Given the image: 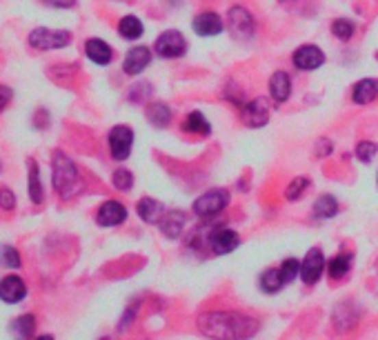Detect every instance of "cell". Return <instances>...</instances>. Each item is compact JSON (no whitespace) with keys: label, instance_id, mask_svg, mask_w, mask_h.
I'll return each mask as SVG.
<instances>
[{"label":"cell","instance_id":"6da1fadb","mask_svg":"<svg viewBox=\"0 0 378 340\" xmlns=\"http://www.w3.org/2000/svg\"><path fill=\"white\" fill-rule=\"evenodd\" d=\"M196 325L198 332L212 340H249L258 332V320L240 311H205Z\"/></svg>","mask_w":378,"mask_h":340},{"label":"cell","instance_id":"7a4b0ae2","mask_svg":"<svg viewBox=\"0 0 378 340\" xmlns=\"http://www.w3.org/2000/svg\"><path fill=\"white\" fill-rule=\"evenodd\" d=\"M53 187H56V192L62 198H74L76 194L83 192V181L78 176V167L62 151L53 154Z\"/></svg>","mask_w":378,"mask_h":340},{"label":"cell","instance_id":"3957f363","mask_svg":"<svg viewBox=\"0 0 378 340\" xmlns=\"http://www.w3.org/2000/svg\"><path fill=\"white\" fill-rule=\"evenodd\" d=\"M227 202H229V194L225 189H210L196 198L194 213L198 218H212L227 207Z\"/></svg>","mask_w":378,"mask_h":340},{"label":"cell","instance_id":"277c9868","mask_svg":"<svg viewBox=\"0 0 378 340\" xmlns=\"http://www.w3.org/2000/svg\"><path fill=\"white\" fill-rule=\"evenodd\" d=\"M71 40L69 31H56V29H47V27H38L29 34V44L36 49H60L67 47Z\"/></svg>","mask_w":378,"mask_h":340},{"label":"cell","instance_id":"5b68a950","mask_svg":"<svg viewBox=\"0 0 378 340\" xmlns=\"http://www.w3.org/2000/svg\"><path fill=\"white\" fill-rule=\"evenodd\" d=\"M154 49H156L158 56H163V58H178L187 51V40L181 31L169 29V31H163L158 36L156 42H154Z\"/></svg>","mask_w":378,"mask_h":340},{"label":"cell","instance_id":"8992f818","mask_svg":"<svg viewBox=\"0 0 378 340\" xmlns=\"http://www.w3.org/2000/svg\"><path fill=\"white\" fill-rule=\"evenodd\" d=\"M134 145V131L127 125H116L110 131V149L116 160H127Z\"/></svg>","mask_w":378,"mask_h":340},{"label":"cell","instance_id":"52a82bcc","mask_svg":"<svg viewBox=\"0 0 378 340\" xmlns=\"http://www.w3.org/2000/svg\"><path fill=\"white\" fill-rule=\"evenodd\" d=\"M325 270V256L318 247H312L307 254H305V261L301 263V278L305 285H316Z\"/></svg>","mask_w":378,"mask_h":340},{"label":"cell","instance_id":"ba28073f","mask_svg":"<svg viewBox=\"0 0 378 340\" xmlns=\"http://www.w3.org/2000/svg\"><path fill=\"white\" fill-rule=\"evenodd\" d=\"M294 67L301 69V71H312V69H318L323 62H325V53H323L316 44H303L294 51Z\"/></svg>","mask_w":378,"mask_h":340},{"label":"cell","instance_id":"9c48e42d","mask_svg":"<svg viewBox=\"0 0 378 340\" xmlns=\"http://www.w3.org/2000/svg\"><path fill=\"white\" fill-rule=\"evenodd\" d=\"M240 118L247 127H263L269 120V105L265 98H254L240 109Z\"/></svg>","mask_w":378,"mask_h":340},{"label":"cell","instance_id":"30bf717a","mask_svg":"<svg viewBox=\"0 0 378 340\" xmlns=\"http://www.w3.org/2000/svg\"><path fill=\"white\" fill-rule=\"evenodd\" d=\"M229 27L231 34L240 40H247L251 34H254V18L247 12L245 7H231L229 9Z\"/></svg>","mask_w":378,"mask_h":340},{"label":"cell","instance_id":"8fae6325","mask_svg":"<svg viewBox=\"0 0 378 340\" xmlns=\"http://www.w3.org/2000/svg\"><path fill=\"white\" fill-rule=\"evenodd\" d=\"M96 220L101 227H116L127 220V209H125V205L118 200H107L101 205V209H98Z\"/></svg>","mask_w":378,"mask_h":340},{"label":"cell","instance_id":"7c38bea8","mask_svg":"<svg viewBox=\"0 0 378 340\" xmlns=\"http://www.w3.org/2000/svg\"><path fill=\"white\" fill-rule=\"evenodd\" d=\"M238 245H240V238H238L236 231H231V229H218V231H212L210 234V247L216 256L229 254Z\"/></svg>","mask_w":378,"mask_h":340},{"label":"cell","instance_id":"4fadbf2b","mask_svg":"<svg viewBox=\"0 0 378 340\" xmlns=\"http://www.w3.org/2000/svg\"><path fill=\"white\" fill-rule=\"evenodd\" d=\"M27 296V287L23 278H18V276H5L3 280H0V300L3 302H9V305H16V302L25 300Z\"/></svg>","mask_w":378,"mask_h":340},{"label":"cell","instance_id":"5bb4252c","mask_svg":"<svg viewBox=\"0 0 378 340\" xmlns=\"http://www.w3.org/2000/svg\"><path fill=\"white\" fill-rule=\"evenodd\" d=\"M192 27H194V31H196L198 36H207V38H210V36H218V34L225 29L220 16L214 14V12L198 14V16L194 18Z\"/></svg>","mask_w":378,"mask_h":340},{"label":"cell","instance_id":"9a60e30c","mask_svg":"<svg viewBox=\"0 0 378 340\" xmlns=\"http://www.w3.org/2000/svg\"><path fill=\"white\" fill-rule=\"evenodd\" d=\"M149 60H151V51L147 47H131L127 51V56H125V62H123L125 74L138 76L140 71L149 65Z\"/></svg>","mask_w":378,"mask_h":340},{"label":"cell","instance_id":"2e32d148","mask_svg":"<svg viewBox=\"0 0 378 340\" xmlns=\"http://www.w3.org/2000/svg\"><path fill=\"white\" fill-rule=\"evenodd\" d=\"M85 53H87L89 60L96 62V65H110L112 56H114L112 47L101 38H89L87 44H85Z\"/></svg>","mask_w":378,"mask_h":340},{"label":"cell","instance_id":"e0dca14e","mask_svg":"<svg viewBox=\"0 0 378 340\" xmlns=\"http://www.w3.org/2000/svg\"><path fill=\"white\" fill-rule=\"evenodd\" d=\"M378 98V80L376 78H363L361 83L354 85L352 101L356 105H367Z\"/></svg>","mask_w":378,"mask_h":340},{"label":"cell","instance_id":"ac0fdd59","mask_svg":"<svg viewBox=\"0 0 378 340\" xmlns=\"http://www.w3.org/2000/svg\"><path fill=\"white\" fill-rule=\"evenodd\" d=\"M269 94H272V98L276 103L287 101L290 94H292V78H290V74H285V71H276V74L272 76V80H269Z\"/></svg>","mask_w":378,"mask_h":340},{"label":"cell","instance_id":"d6986e66","mask_svg":"<svg viewBox=\"0 0 378 340\" xmlns=\"http://www.w3.org/2000/svg\"><path fill=\"white\" fill-rule=\"evenodd\" d=\"M185 227V213L183 211H167L160 220V231L167 238H178Z\"/></svg>","mask_w":378,"mask_h":340},{"label":"cell","instance_id":"ffe728a7","mask_svg":"<svg viewBox=\"0 0 378 340\" xmlns=\"http://www.w3.org/2000/svg\"><path fill=\"white\" fill-rule=\"evenodd\" d=\"M36 329V318L32 314H25V316H18L12 320L9 325V334L14 336V340H29V336L34 334Z\"/></svg>","mask_w":378,"mask_h":340},{"label":"cell","instance_id":"44dd1931","mask_svg":"<svg viewBox=\"0 0 378 340\" xmlns=\"http://www.w3.org/2000/svg\"><path fill=\"white\" fill-rule=\"evenodd\" d=\"M136 211H138L140 220H145V222H149V225H154V222H158L160 218H163L165 209H163V205H160L156 198H142L138 202Z\"/></svg>","mask_w":378,"mask_h":340},{"label":"cell","instance_id":"7402d4cb","mask_svg":"<svg viewBox=\"0 0 378 340\" xmlns=\"http://www.w3.org/2000/svg\"><path fill=\"white\" fill-rule=\"evenodd\" d=\"M147 120L154 125V127L163 129L172 122V109L165 103H151L147 107Z\"/></svg>","mask_w":378,"mask_h":340},{"label":"cell","instance_id":"603a6c76","mask_svg":"<svg viewBox=\"0 0 378 340\" xmlns=\"http://www.w3.org/2000/svg\"><path fill=\"white\" fill-rule=\"evenodd\" d=\"M142 31H145V27H142V23L138 21L136 16H125L121 21V25H118V34L127 40H138L142 36Z\"/></svg>","mask_w":378,"mask_h":340},{"label":"cell","instance_id":"cb8c5ba5","mask_svg":"<svg viewBox=\"0 0 378 340\" xmlns=\"http://www.w3.org/2000/svg\"><path fill=\"white\" fill-rule=\"evenodd\" d=\"M260 289H263L265 293H276L281 291V287L285 285V278H283V272L281 270H267L263 272V276H260Z\"/></svg>","mask_w":378,"mask_h":340},{"label":"cell","instance_id":"d4e9b609","mask_svg":"<svg viewBox=\"0 0 378 340\" xmlns=\"http://www.w3.org/2000/svg\"><path fill=\"white\" fill-rule=\"evenodd\" d=\"M338 213V202L334 196H320V198L314 202V216L316 218H334Z\"/></svg>","mask_w":378,"mask_h":340},{"label":"cell","instance_id":"484cf974","mask_svg":"<svg viewBox=\"0 0 378 340\" xmlns=\"http://www.w3.org/2000/svg\"><path fill=\"white\" fill-rule=\"evenodd\" d=\"M183 129L189 131V133H201V136H210L212 125L207 122V118H205V116H203L201 112H192V114L187 116Z\"/></svg>","mask_w":378,"mask_h":340},{"label":"cell","instance_id":"4316f807","mask_svg":"<svg viewBox=\"0 0 378 340\" xmlns=\"http://www.w3.org/2000/svg\"><path fill=\"white\" fill-rule=\"evenodd\" d=\"M29 198L32 202H42V185H40V169L36 165V160L32 158L29 163Z\"/></svg>","mask_w":378,"mask_h":340},{"label":"cell","instance_id":"83f0119b","mask_svg":"<svg viewBox=\"0 0 378 340\" xmlns=\"http://www.w3.org/2000/svg\"><path fill=\"white\" fill-rule=\"evenodd\" d=\"M352 270V254H340L329 263V276L331 278H343Z\"/></svg>","mask_w":378,"mask_h":340},{"label":"cell","instance_id":"f1b7e54d","mask_svg":"<svg viewBox=\"0 0 378 340\" xmlns=\"http://www.w3.org/2000/svg\"><path fill=\"white\" fill-rule=\"evenodd\" d=\"M354 31H356V25L352 21H347V18H336L331 23V34L340 40H349L354 36Z\"/></svg>","mask_w":378,"mask_h":340},{"label":"cell","instance_id":"f546056e","mask_svg":"<svg viewBox=\"0 0 378 340\" xmlns=\"http://www.w3.org/2000/svg\"><path fill=\"white\" fill-rule=\"evenodd\" d=\"M0 265L7 270H18L21 267V254L14 247H0Z\"/></svg>","mask_w":378,"mask_h":340},{"label":"cell","instance_id":"4dcf8cb0","mask_svg":"<svg viewBox=\"0 0 378 340\" xmlns=\"http://www.w3.org/2000/svg\"><path fill=\"white\" fill-rule=\"evenodd\" d=\"M112 183H114V187L118 192H129L131 185H134V176H131V172H127V169L121 167V169H116V172H114Z\"/></svg>","mask_w":378,"mask_h":340},{"label":"cell","instance_id":"1f68e13d","mask_svg":"<svg viewBox=\"0 0 378 340\" xmlns=\"http://www.w3.org/2000/svg\"><path fill=\"white\" fill-rule=\"evenodd\" d=\"M307 185H310L307 178H294L292 185H287V192H285L287 200H299L303 196V192L307 189Z\"/></svg>","mask_w":378,"mask_h":340},{"label":"cell","instance_id":"d6a6232c","mask_svg":"<svg viewBox=\"0 0 378 340\" xmlns=\"http://www.w3.org/2000/svg\"><path fill=\"white\" fill-rule=\"evenodd\" d=\"M376 151H378V147L374 145V142L363 140V142H358V145H356V158L361 160V163H372V158L376 156Z\"/></svg>","mask_w":378,"mask_h":340},{"label":"cell","instance_id":"836d02e7","mask_svg":"<svg viewBox=\"0 0 378 340\" xmlns=\"http://www.w3.org/2000/svg\"><path fill=\"white\" fill-rule=\"evenodd\" d=\"M281 272H283V278L285 283H292L296 276H301V263L296 258H287L281 265Z\"/></svg>","mask_w":378,"mask_h":340},{"label":"cell","instance_id":"e575fe53","mask_svg":"<svg viewBox=\"0 0 378 340\" xmlns=\"http://www.w3.org/2000/svg\"><path fill=\"white\" fill-rule=\"evenodd\" d=\"M0 207L3 209H14L16 207V196L9 189H0Z\"/></svg>","mask_w":378,"mask_h":340},{"label":"cell","instance_id":"d590c367","mask_svg":"<svg viewBox=\"0 0 378 340\" xmlns=\"http://www.w3.org/2000/svg\"><path fill=\"white\" fill-rule=\"evenodd\" d=\"M12 96H14V94H12V89L0 85V112H3L5 107L9 105V101H12Z\"/></svg>","mask_w":378,"mask_h":340},{"label":"cell","instance_id":"8d00e7d4","mask_svg":"<svg viewBox=\"0 0 378 340\" xmlns=\"http://www.w3.org/2000/svg\"><path fill=\"white\" fill-rule=\"evenodd\" d=\"M47 5H51V7H60V9H65V7H71L76 3V0H45Z\"/></svg>","mask_w":378,"mask_h":340},{"label":"cell","instance_id":"74e56055","mask_svg":"<svg viewBox=\"0 0 378 340\" xmlns=\"http://www.w3.org/2000/svg\"><path fill=\"white\" fill-rule=\"evenodd\" d=\"M36 340H53V336H47V334H45V336H38Z\"/></svg>","mask_w":378,"mask_h":340},{"label":"cell","instance_id":"f35d334b","mask_svg":"<svg viewBox=\"0 0 378 340\" xmlns=\"http://www.w3.org/2000/svg\"><path fill=\"white\" fill-rule=\"evenodd\" d=\"M101 340H110V338H101Z\"/></svg>","mask_w":378,"mask_h":340},{"label":"cell","instance_id":"ab89813d","mask_svg":"<svg viewBox=\"0 0 378 340\" xmlns=\"http://www.w3.org/2000/svg\"><path fill=\"white\" fill-rule=\"evenodd\" d=\"M376 58H378V53H376Z\"/></svg>","mask_w":378,"mask_h":340}]
</instances>
